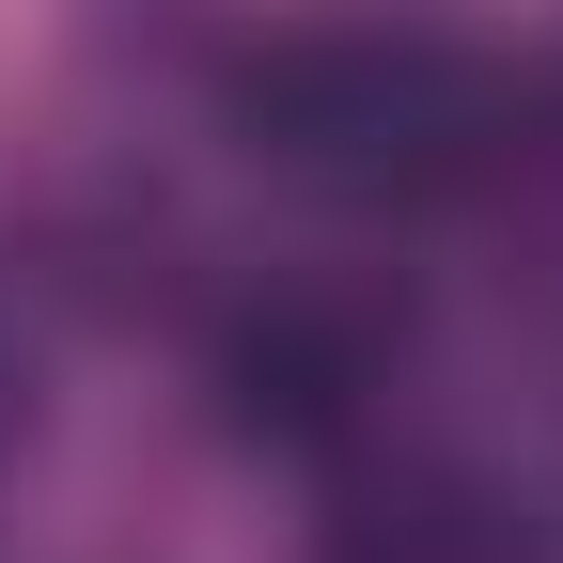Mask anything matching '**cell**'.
Returning a JSON list of instances; mask_svg holds the SVG:
<instances>
[{
    "label": "cell",
    "mask_w": 563,
    "mask_h": 563,
    "mask_svg": "<svg viewBox=\"0 0 563 563\" xmlns=\"http://www.w3.org/2000/svg\"><path fill=\"white\" fill-rule=\"evenodd\" d=\"M329 563H532V517L470 470H376L361 454V485L329 517Z\"/></svg>",
    "instance_id": "3957f363"
},
{
    "label": "cell",
    "mask_w": 563,
    "mask_h": 563,
    "mask_svg": "<svg viewBox=\"0 0 563 563\" xmlns=\"http://www.w3.org/2000/svg\"><path fill=\"white\" fill-rule=\"evenodd\" d=\"M203 391H220V422L251 454L361 470L391 439V391H407V313L376 298V282H266V298L220 313Z\"/></svg>",
    "instance_id": "7a4b0ae2"
},
{
    "label": "cell",
    "mask_w": 563,
    "mask_h": 563,
    "mask_svg": "<svg viewBox=\"0 0 563 563\" xmlns=\"http://www.w3.org/2000/svg\"><path fill=\"white\" fill-rule=\"evenodd\" d=\"M220 125L251 141L282 188L361 203V220L485 203V188L532 157V95L485 47L422 32V16H298V32H266L235 79H220Z\"/></svg>",
    "instance_id": "6da1fadb"
},
{
    "label": "cell",
    "mask_w": 563,
    "mask_h": 563,
    "mask_svg": "<svg viewBox=\"0 0 563 563\" xmlns=\"http://www.w3.org/2000/svg\"><path fill=\"white\" fill-rule=\"evenodd\" d=\"M16 422H32V329H16V298H0V454H16Z\"/></svg>",
    "instance_id": "277c9868"
}]
</instances>
